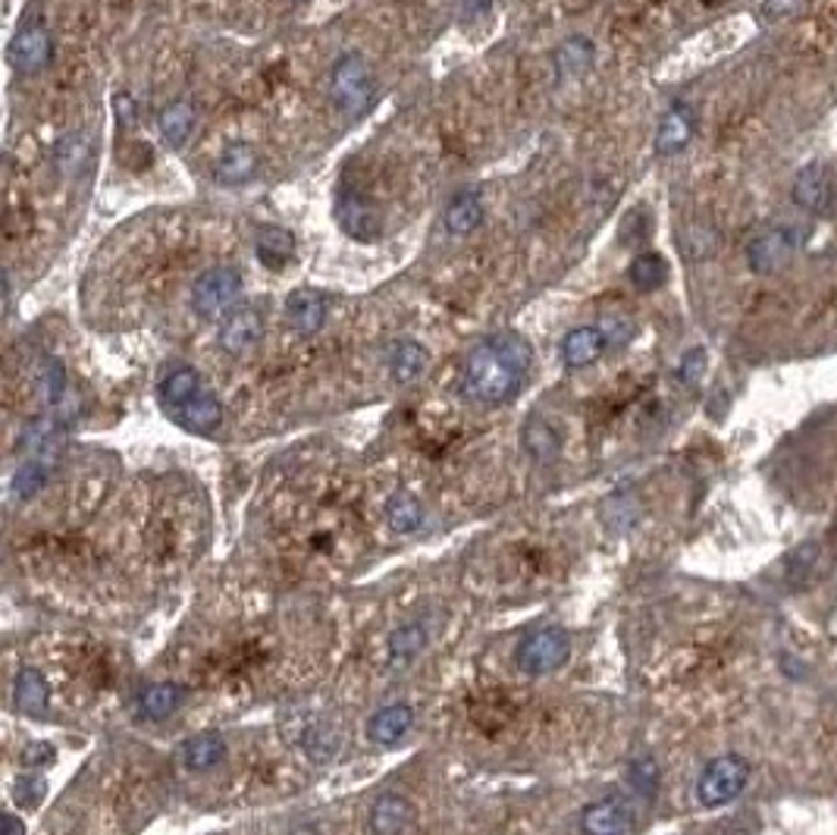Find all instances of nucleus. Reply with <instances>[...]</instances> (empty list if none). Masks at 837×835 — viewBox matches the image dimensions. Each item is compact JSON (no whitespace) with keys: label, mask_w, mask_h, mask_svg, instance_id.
Here are the masks:
<instances>
[{"label":"nucleus","mask_w":837,"mask_h":835,"mask_svg":"<svg viewBox=\"0 0 837 835\" xmlns=\"http://www.w3.org/2000/svg\"><path fill=\"white\" fill-rule=\"evenodd\" d=\"M533 362L530 343L515 330H503L477 343L461 367V393L471 403L503 406L521 393Z\"/></svg>","instance_id":"nucleus-1"},{"label":"nucleus","mask_w":837,"mask_h":835,"mask_svg":"<svg viewBox=\"0 0 837 835\" xmlns=\"http://www.w3.org/2000/svg\"><path fill=\"white\" fill-rule=\"evenodd\" d=\"M750 776H753V767H750L747 757H740V754L715 757L712 763H706V770L700 772V779H696V801H700V807L715 811V807H725V804L737 801L740 794L747 792Z\"/></svg>","instance_id":"nucleus-2"},{"label":"nucleus","mask_w":837,"mask_h":835,"mask_svg":"<svg viewBox=\"0 0 837 835\" xmlns=\"http://www.w3.org/2000/svg\"><path fill=\"white\" fill-rule=\"evenodd\" d=\"M239 299H242V277L232 267H213L191 286V308L205 321H227Z\"/></svg>","instance_id":"nucleus-3"},{"label":"nucleus","mask_w":837,"mask_h":835,"mask_svg":"<svg viewBox=\"0 0 837 835\" xmlns=\"http://www.w3.org/2000/svg\"><path fill=\"white\" fill-rule=\"evenodd\" d=\"M330 88H333V101L339 105L342 113L361 117L364 110L374 105V73H371V64L361 54L339 57L333 66Z\"/></svg>","instance_id":"nucleus-4"},{"label":"nucleus","mask_w":837,"mask_h":835,"mask_svg":"<svg viewBox=\"0 0 837 835\" xmlns=\"http://www.w3.org/2000/svg\"><path fill=\"white\" fill-rule=\"evenodd\" d=\"M568 657H571V638L565 628H552V625L527 635L515 650V663L527 675H549L562 669Z\"/></svg>","instance_id":"nucleus-5"},{"label":"nucleus","mask_w":837,"mask_h":835,"mask_svg":"<svg viewBox=\"0 0 837 835\" xmlns=\"http://www.w3.org/2000/svg\"><path fill=\"white\" fill-rule=\"evenodd\" d=\"M803 242V233L794 230V227H774V230H766L762 237H756L747 249V264L750 271L759 274V277H772L778 274L791 257L796 255Z\"/></svg>","instance_id":"nucleus-6"},{"label":"nucleus","mask_w":837,"mask_h":835,"mask_svg":"<svg viewBox=\"0 0 837 835\" xmlns=\"http://www.w3.org/2000/svg\"><path fill=\"white\" fill-rule=\"evenodd\" d=\"M634 826H637V807L625 794H606L586 804L581 814L584 835H634Z\"/></svg>","instance_id":"nucleus-7"},{"label":"nucleus","mask_w":837,"mask_h":835,"mask_svg":"<svg viewBox=\"0 0 837 835\" xmlns=\"http://www.w3.org/2000/svg\"><path fill=\"white\" fill-rule=\"evenodd\" d=\"M791 198H794L796 208L806 211V215H832L837 205V183L832 171H828V164L816 161V164H810V167H803V171L796 173Z\"/></svg>","instance_id":"nucleus-8"},{"label":"nucleus","mask_w":837,"mask_h":835,"mask_svg":"<svg viewBox=\"0 0 837 835\" xmlns=\"http://www.w3.org/2000/svg\"><path fill=\"white\" fill-rule=\"evenodd\" d=\"M167 415L179 428L189 430V433H213V430L223 425V406H220V399L210 393L208 386H201V389L189 393L186 399L167 406Z\"/></svg>","instance_id":"nucleus-9"},{"label":"nucleus","mask_w":837,"mask_h":835,"mask_svg":"<svg viewBox=\"0 0 837 835\" xmlns=\"http://www.w3.org/2000/svg\"><path fill=\"white\" fill-rule=\"evenodd\" d=\"M54 44H51V32L44 29L42 22H29L16 32V39L10 42V66L20 73H42L44 66L51 64Z\"/></svg>","instance_id":"nucleus-10"},{"label":"nucleus","mask_w":837,"mask_h":835,"mask_svg":"<svg viewBox=\"0 0 837 835\" xmlns=\"http://www.w3.org/2000/svg\"><path fill=\"white\" fill-rule=\"evenodd\" d=\"M696 135V113H693L691 105L678 101L665 110V117L659 120V132H656V154L669 157V154H678L684 151L693 142Z\"/></svg>","instance_id":"nucleus-11"},{"label":"nucleus","mask_w":837,"mask_h":835,"mask_svg":"<svg viewBox=\"0 0 837 835\" xmlns=\"http://www.w3.org/2000/svg\"><path fill=\"white\" fill-rule=\"evenodd\" d=\"M264 337V318L254 308H235L227 321L220 323V345L232 355H245Z\"/></svg>","instance_id":"nucleus-12"},{"label":"nucleus","mask_w":837,"mask_h":835,"mask_svg":"<svg viewBox=\"0 0 837 835\" xmlns=\"http://www.w3.org/2000/svg\"><path fill=\"white\" fill-rule=\"evenodd\" d=\"M415 826V804L401 794H379L371 807V833L405 835Z\"/></svg>","instance_id":"nucleus-13"},{"label":"nucleus","mask_w":837,"mask_h":835,"mask_svg":"<svg viewBox=\"0 0 837 835\" xmlns=\"http://www.w3.org/2000/svg\"><path fill=\"white\" fill-rule=\"evenodd\" d=\"M411 728H415V710L408 704H389L367 719V738L374 745L389 748V745H398Z\"/></svg>","instance_id":"nucleus-14"},{"label":"nucleus","mask_w":837,"mask_h":835,"mask_svg":"<svg viewBox=\"0 0 837 835\" xmlns=\"http://www.w3.org/2000/svg\"><path fill=\"white\" fill-rule=\"evenodd\" d=\"M286 321L293 323L295 333L311 337L327 321V299L317 289H295L286 299Z\"/></svg>","instance_id":"nucleus-15"},{"label":"nucleus","mask_w":837,"mask_h":835,"mask_svg":"<svg viewBox=\"0 0 837 835\" xmlns=\"http://www.w3.org/2000/svg\"><path fill=\"white\" fill-rule=\"evenodd\" d=\"M606 333H603V327H574L571 333L565 337V343H562V359H565L568 367H590V364H596L603 359V352H606Z\"/></svg>","instance_id":"nucleus-16"},{"label":"nucleus","mask_w":837,"mask_h":835,"mask_svg":"<svg viewBox=\"0 0 837 835\" xmlns=\"http://www.w3.org/2000/svg\"><path fill=\"white\" fill-rule=\"evenodd\" d=\"M183 701H186V688L173 685V682H157V685H147L139 694L135 710H139L142 719L161 723V719H167V716H173L176 710L183 707Z\"/></svg>","instance_id":"nucleus-17"},{"label":"nucleus","mask_w":837,"mask_h":835,"mask_svg":"<svg viewBox=\"0 0 837 835\" xmlns=\"http://www.w3.org/2000/svg\"><path fill=\"white\" fill-rule=\"evenodd\" d=\"M254 249H257V261L264 267L283 271L295 255V237L286 227H261L257 239H254Z\"/></svg>","instance_id":"nucleus-18"},{"label":"nucleus","mask_w":837,"mask_h":835,"mask_svg":"<svg viewBox=\"0 0 837 835\" xmlns=\"http://www.w3.org/2000/svg\"><path fill=\"white\" fill-rule=\"evenodd\" d=\"M427 359L430 355H427V349L418 340H396V343L389 345V355H386L389 374H393L396 384L418 381L420 374H423V367H427Z\"/></svg>","instance_id":"nucleus-19"},{"label":"nucleus","mask_w":837,"mask_h":835,"mask_svg":"<svg viewBox=\"0 0 837 835\" xmlns=\"http://www.w3.org/2000/svg\"><path fill=\"white\" fill-rule=\"evenodd\" d=\"M227 738L223 735H217V732H205V735H195L186 741V748H183V760H186V767L195 772H208L213 767H220L223 760H227Z\"/></svg>","instance_id":"nucleus-20"},{"label":"nucleus","mask_w":837,"mask_h":835,"mask_svg":"<svg viewBox=\"0 0 837 835\" xmlns=\"http://www.w3.org/2000/svg\"><path fill=\"white\" fill-rule=\"evenodd\" d=\"M254 171H257V151L249 145V142H235L230 149L223 151V157L217 161V183H227V186H239L245 179H252Z\"/></svg>","instance_id":"nucleus-21"},{"label":"nucleus","mask_w":837,"mask_h":835,"mask_svg":"<svg viewBox=\"0 0 837 835\" xmlns=\"http://www.w3.org/2000/svg\"><path fill=\"white\" fill-rule=\"evenodd\" d=\"M445 230L452 233V237H467V233H474L477 227L483 223V201L481 195L474 193H461L455 195L452 201H449V208H445Z\"/></svg>","instance_id":"nucleus-22"},{"label":"nucleus","mask_w":837,"mask_h":835,"mask_svg":"<svg viewBox=\"0 0 837 835\" xmlns=\"http://www.w3.org/2000/svg\"><path fill=\"white\" fill-rule=\"evenodd\" d=\"M157 129H161V135H164L169 149H183L189 142L191 129H195V108L189 101H173V105L161 110Z\"/></svg>","instance_id":"nucleus-23"},{"label":"nucleus","mask_w":837,"mask_h":835,"mask_svg":"<svg viewBox=\"0 0 837 835\" xmlns=\"http://www.w3.org/2000/svg\"><path fill=\"white\" fill-rule=\"evenodd\" d=\"M13 701L22 713H32V716H42L47 710V701H51V691H47V682L38 669L25 666L20 675H16V688H13Z\"/></svg>","instance_id":"nucleus-24"},{"label":"nucleus","mask_w":837,"mask_h":835,"mask_svg":"<svg viewBox=\"0 0 837 835\" xmlns=\"http://www.w3.org/2000/svg\"><path fill=\"white\" fill-rule=\"evenodd\" d=\"M386 521L396 535H411L423 525V506L411 491H396L386 499Z\"/></svg>","instance_id":"nucleus-25"},{"label":"nucleus","mask_w":837,"mask_h":835,"mask_svg":"<svg viewBox=\"0 0 837 835\" xmlns=\"http://www.w3.org/2000/svg\"><path fill=\"white\" fill-rule=\"evenodd\" d=\"M427 641H430L427 625L423 622H408V625L396 628L393 638H389V660L396 666H408L423 653Z\"/></svg>","instance_id":"nucleus-26"},{"label":"nucleus","mask_w":837,"mask_h":835,"mask_svg":"<svg viewBox=\"0 0 837 835\" xmlns=\"http://www.w3.org/2000/svg\"><path fill=\"white\" fill-rule=\"evenodd\" d=\"M628 277L630 283H634V289H640V293H656V289H662L665 279H669V264H665V257L656 255V252H640V255L630 261Z\"/></svg>","instance_id":"nucleus-27"},{"label":"nucleus","mask_w":837,"mask_h":835,"mask_svg":"<svg viewBox=\"0 0 837 835\" xmlns=\"http://www.w3.org/2000/svg\"><path fill=\"white\" fill-rule=\"evenodd\" d=\"M524 450L533 462H552L559 455V433L543 418H530L524 428Z\"/></svg>","instance_id":"nucleus-28"},{"label":"nucleus","mask_w":837,"mask_h":835,"mask_svg":"<svg viewBox=\"0 0 837 835\" xmlns=\"http://www.w3.org/2000/svg\"><path fill=\"white\" fill-rule=\"evenodd\" d=\"M339 220H342L345 233H352L355 239H374L379 233L377 215L361 198H342L339 201Z\"/></svg>","instance_id":"nucleus-29"},{"label":"nucleus","mask_w":837,"mask_h":835,"mask_svg":"<svg viewBox=\"0 0 837 835\" xmlns=\"http://www.w3.org/2000/svg\"><path fill=\"white\" fill-rule=\"evenodd\" d=\"M201 386H205L201 374H198L195 367H189V364H179V367L167 371L164 381H161V389H157V393H161V406H173V403L186 399L189 393L201 389Z\"/></svg>","instance_id":"nucleus-30"},{"label":"nucleus","mask_w":837,"mask_h":835,"mask_svg":"<svg viewBox=\"0 0 837 835\" xmlns=\"http://www.w3.org/2000/svg\"><path fill=\"white\" fill-rule=\"evenodd\" d=\"M818 557H822L818 540H806V543H800L796 550H791V553L784 557V575H788V581H791V584H803V581L813 575Z\"/></svg>","instance_id":"nucleus-31"},{"label":"nucleus","mask_w":837,"mask_h":835,"mask_svg":"<svg viewBox=\"0 0 837 835\" xmlns=\"http://www.w3.org/2000/svg\"><path fill=\"white\" fill-rule=\"evenodd\" d=\"M42 393L44 399L51 403V406H60L66 396V371L64 364L57 362V359H44L42 362Z\"/></svg>","instance_id":"nucleus-32"},{"label":"nucleus","mask_w":837,"mask_h":835,"mask_svg":"<svg viewBox=\"0 0 837 835\" xmlns=\"http://www.w3.org/2000/svg\"><path fill=\"white\" fill-rule=\"evenodd\" d=\"M590 64H593V44L586 39H571L568 44H562V51H559L562 73H584Z\"/></svg>","instance_id":"nucleus-33"},{"label":"nucleus","mask_w":837,"mask_h":835,"mask_svg":"<svg viewBox=\"0 0 837 835\" xmlns=\"http://www.w3.org/2000/svg\"><path fill=\"white\" fill-rule=\"evenodd\" d=\"M630 785H634V792L637 794H643V798H652L656 785H659V767H656L649 757H640V760H634V763H630Z\"/></svg>","instance_id":"nucleus-34"},{"label":"nucleus","mask_w":837,"mask_h":835,"mask_svg":"<svg viewBox=\"0 0 837 835\" xmlns=\"http://www.w3.org/2000/svg\"><path fill=\"white\" fill-rule=\"evenodd\" d=\"M706 364H709V359H706V349H703V345H696V349H691V352L681 359V364H678V381L687 386H696L700 384V377H703V371H706Z\"/></svg>","instance_id":"nucleus-35"},{"label":"nucleus","mask_w":837,"mask_h":835,"mask_svg":"<svg viewBox=\"0 0 837 835\" xmlns=\"http://www.w3.org/2000/svg\"><path fill=\"white\" fill-rule=\"evenodd\" d=\"M335 735L333 732H323L320 726L308 728V735H305V750L315 757V760H330L335 754Z\"/></svg>","instance_id":"nucleus-36"},{"label":"nucleus","mask_w":837,"mask_h":835,"mask_svg":"<svg viewBox=\"0 0 837 835\" xmlns=\"http://www.w3.org/2000/svg\"><path fill=\"white\" fill-rule=\"evenodd\" d=\"M800 7H803V0H762V17L769 22H781L794 17Z\"/></svg>","instance_id":"nucleus-37"},{"label":"nucleus","mask_w":837,"mask_h":835,"mask_svg":"<svg viewBox=\"0 0 837 835\" xmlns=\"http://www.w3.org/2000/svg\"><path fill=\"white\" fill-rule=\"evenodd\" d=\"M703 835H756V826L747 820V816H731V820L715 823V826L706 829Z\"/></svg>","instance_id":"nucleus-38"},{"label":"nucleus","mask_w":837,"mask_h":835,"mask_svg":"<svg viewBox=\"0 0 837 835\" xmlns=\"http://www.w3.org/2000/svg\"><path fill=\"white\" fill-rule=\"evenodd\" d=\"M42 794H44L42 779H20V792H16L20 804H25V807H35V804L42 801Z\"/></svg>","instance_id":"nucleus-39"},{"label":"nucleus","mask_w":837,"mask_h":835,"mask_svg":"<svg viewBox=\"0 0 837 835\" xmlns=\"http://www.w3.org/2000/svg\"><path fill=\"white\" fill-rule=\"evenodd\" d=\"M113 108H117V117H120V123H123V127H132V123H135V105H132V98H129V95H117Z\"/></svg>","instance_id":"nucleus-40"},{"label":"nucleus","mask_w":837,"mask_h":835,"mask_svg":"<svg viewBox=\"0 0 837 835\" xmlns=\"http://www.w3.org/2000/svg\"><path fill=\"white\" fill-rule=\"evenodd\" d=\"M3 826H7V829H3V835H25V823H22V820H16L13 814L3 816Z\"/></svg>","instance_id":"nucleus-41"},{"label":"nucleus","mask_w":837,"mask_h":835,"mask_svg":"<svg viewBox=\"0 0 837 835\" xmlns=\"http://www.w3.org/2000/svg\"><path fill=\"white\" fill-rule=\"evenodd\" d=\"M295 835H317V829H311V826H305V829H295Z\"/></svg>","instance_id":"nucleus-42"}]
</instances>
